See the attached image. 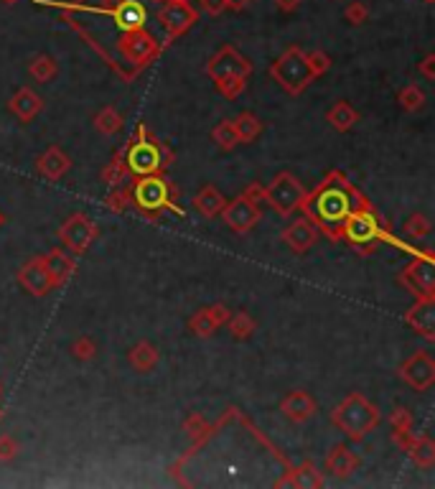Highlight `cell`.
<instances>
[{"label": "cell", "mask_w": 435, "mask_h": 489, "mask_svg": "<svg viewBox=\"0 0 435 489\" xmlns=\"http://www.w3.org/2000/svg\"><path fill=\"white\" fill-rule=\"evenodd\" d=\"M372 204L356 186L347 178L344 171H328L323 181L313 191H306L301 202L303 217L318 227L331 240H341V224L354 209Z\"/></svg>", "instance_id": "1"}, {"label": "cell", "mask_w": 435, "mask_h": 489, "mask_svg": "<svg viewBox=\"0 0 435 489\" xmlns=\"http://www.w3.org/2000/svg\"><path fill=\"white\" fill-rule=\"evenodd\" d=\"M341 240H347L352 245V250H356L359 255H372L382 242L398 245L400 250H410L405 242H400L387 229V224L382 222V217L377 214V209H374L372 204L354 209L344 219V224H341Z\"/></svg>", "instance_id": "2"}, {"label": "cell", "mask_w": 435, "mask_h": 489, "mask_svg": "<svg viewBox=\"0 0 435 489\" xmlns=\"http://www.w3.org/2000/svg\"><path fill=\"white\" fill-rule=\"evenodd\" d=\"M125 166L130 176H148V173H163L173 163V151L163 146L156 135L148 130L145 122L138 125V133L133 140L125 143Z\"/></svg>", "instance_id": "3"}, {"label": "cell", "mask_w": 435, "mask_h": 489, "mask_svg": "<svg viewBox=\"0 0 435 489\" xmlns=\"http://www.w3.org/2000/svg\"><path fill=\"white\" fill-rule=\"evenodd\" d=\"M331 423L339 428L349 441H364L382 423V413L374 403H369L361 393H349L339 405L331 410Z\"/></svg>", "instance_id": "4"}, {"label": "cell", "mask_w": 435, "mask_h": 489, "mask_svg": "<svg viewBox=\"0 0 435 489\" xmlns=\"http://www.w3.org/2000/svg\"><path fill=\"white\" fill-rule=\"evenodd\" d=\"M173 199H176V189H173L168 178H163V173L135 176V181L130 184V207H135L140 214L151 217V219H156L166 209H173L176 214H181Z\"/></svg>", "instance_id": "5"}, {"label": "cell", "mask_w": 435, "mask_h": 489, "mask_svg": "<svg viewBox=\"0 0 435 489\" xmlns=\"http://www.w3.org/2000/svg\"><path fill=\"white\" fill-rule=\"evenodd\" d=\"M267 74H270L272 82L278 84L285 95H290V97H301L303 92L315 82L313 71H311V67H308V59H306V51H303L301 46H288V49L270 64Z\"/></svg>", "instance_id": "6"}, {"label": "cell", "mask_w": 435, "mask_h": 489, "mask_svg": "<svg viewBox=\"0 0 435 489\" xmlns=\"http://www.w3.org/2000/svg\"><path fill=\"white\" fill-rule=\"evenodd\" d=\"M306 191L308 189L301 184V178L293 176L290 171H280L278 176L265 186L262 202H267L283 219H288V217H293V212L301 209V202H303V197H306Z\"/></svg>", "instance_id": "7"}, {"label": "cell", "mask_w": 435, "mask_h": 489, "mask_svg": "<svg viewBox=\"0 0 435 489\" xmlns=\"http://www.w3.org/2000/svg\"><path fill=\"white\" fill-rule=\"evenodd\" d=\"M398 283L405 288V291L410 293V296H415V299H435L433 253H430V250H425V253L415 255V260L400 270Z\"/></svg>", "instance_id": "8"}, {"label": "cell", "mask_w": 435, "mask_h": 489, "mask_svg": "<svg viewBox=\"0 0 435 489\" xmlns=\"http://www.w3.org/2000/svg\"><path fill=\"white\" fill-rule=\"evenodd\" d=\"M117 54L125 64L133 67H148L161 57V44L151 31L145 28H135V31H125L117 41Z\"/></svg>", "instance_id": "9"}, {"label": "cell", "mask_w": 435, "mask_h": 489, "mask_svg": "<svg viewBox=\"0 0 435 489\" xmlns=\"http://www.w3.org/2000/svg\"><path fill=\"white\" fill-rule=\"evenodd\" d=\"M250 74H253V64L234 46H221L207 62V76L214 84L227 82V79H250Z\"/></svg>", "instance_id": "10"}, {"label": "cell", "mask_w": 435, "mask_h": 489, "mask_svg": "<svg viewBox=\"0 0 435 489\" xmlns=\"http://www.w3.org/2000/svg\"><path fill=\"white\" fill-rule=\"evenodd\" d=\"M100 235V227H97L95 219H89L87 214L76 212L69 219H64V224L59 227L57 237L62 242V248H66L71 255H82L89 250V245L97 240Z\"/></svg>", "instance_id": "11"}, {"label": "cell", "mask_w": 435, "mask_h": 489, "mask_svg": "<svg viewBox=\"0 0 435 489\" xmlns=\"http://www.w3.org/2000/svg\"><path fill=\"white\" fill-rule=\"evenodd\" d=\"M221 219L232 229L234 235H247L250 229L257 227V222L262 219V207H260V199L250 197L242 191L240 197H234L232 202L224 204L221 209Z\"/></svg>", "instance_id": "12"}, {"label": "cell", "mask_w": 435, "mask_h": 489, "mask_svg": "<svg viewBox=\"0 0 435 489\" xmlns=\"http://www.w3.org/2000/svg\"><path fill=\"white\" fill-rule=\"evenodd\" d=\"M156 18L166 31V38L173 41V38L189 31L191 25L199 23V11L191 6L189 0H163V8L158 11Z\"/></svg>", "instance_id": "13"}, {"label": "cell", "mask_w": 435, "mask_h": 489, "mask_svg": "<svg viewBox=\"0 0 435 489\" xmlns=\"http://www.w3.org/2000/svg\"><path fill=\"white\" fill-rule=\"evenodd\" d=\"M400 380L415 393H425L435 385V359L425 350L415 352L400 364Z\"/></svg>", "instance_id": "14"}, {"label": "cell", "mask_w": 435, "mask_h": 489, "mask_svg": "<svg viewBox=\"0 0 435 489\" xmlns=\"http://www.w3.org/2000/svg\"><path fill=\"white\" fill-rule=\"evenodd\" d=\"M16 280H18V286L23 288L28 296H33V299H44V296H49V293L54 291V283H51L49 270H46L41 255H36L31 260H25L23 265L18 267Z\"/></svg>", "instance_id": "15"}, {"label": "cell", "mask_w": 435, "mask_h": 489, "mask_svg": "<svg viewBox=\"0 0 435 489\" xmlns=\"http://www.w3.org/2000/svg\"><path fill=\"white\" fill-rule=\"evenodd\" d=\"M318 235H321V232H318V227L311 222L308 217H298V219H293V222L280 232V240H283V245L290 253L306 255L315 245Z\"/></svg>", "instance_id": "16"}, {"label": "cell", "mask_w": 435, "mask_h": 489, "mask_svg": "<svg viewBox=\"0 0 435 489\" xmlns=\"http://www.w3.org/2000/svg\"><path fill=\"white\" fill-rule=\"evenodd\" d=\"M229 316H232V309H227L224 304L207 306V309H199V311L189 318L186 329H189V334H194V337L209 339L219 326L227 324Z\"/></svg>", "instance_id": "17"}, {"label": "cell", "mask_w": 435, "mask_h": 489, "mask_svg": "<svg viewBox=\"0 0 435 489\" xmlns=\"http://www.w3.org/2000/svg\"><path fill=\"white\" fill-rule=\"evenodd\" d=\"M405 324L425 342H435V299H415V304L405 311Z\"/></svg>", "instance_id": "18"}, {"label": "cell", "mask_w": 435, "mask_h": 489, "mask_svg": "<svg viewBox=\"0 0 435 489\" xmlns=\"http://www.w3.org/2000/svg\"><path fill=\"white\" fill-rule=\"evenodd\" d=\"M280 413L290 423H308L318 413V401H315L308 390H290L283 401H280Z\"/></svg>", "instance_id": "19"}, {"label": "cell", "mask_w": 435, "mask_h": 489, "mask_svg": "<svg viewBox=\"0 0 435 489\" xmlns=\"http://www.w3.org/2000/svg\"><path fill=\"white\" fill-rule=\"evenodd\" d=\"M100 11L110 13L115 25H117L122 33L135 31V28H145V18H148L143 3H138V0H117V3H112V6H108V8H100Z\"/></svg>", "instance_id": "20"}, {"label": "cell", "mask_w": 435, "mask_h": 489, "mask_svg": "<svg viewBox=\"0 0 435 489\" xmlns=\"http://www.w3.org/2000/svg\"><path fill=\"white\" fill-rule=\"evenodd\" d=\"M41 258H44V265H46V270H49V278H51V283H54V288L66 286L76 270L74 255L64 248H54L46 255H41Z\"/></svg>", "instance_id": "21"}, {"label": "cell", "mask_w": 435, "mask_h": 489, "mask_svg": "<svg viewBox=\"0 0 435 489\" xmlns=\"http://www.w3.org/2000/svg\"><path fill=\"white\" fill-rule=\"evenodd\" d=\"M328 474H334L336 479H349L354 471L361 466V459L349 449L347 444H334L328 449L326 459H323Z\"/></svg>", "instance_id": "22"}, {"label": "cell", "mask_w": 435, "mask_h": 489, "mask_svg": "<svg viewBox=\"0 0 435 489\" xmlns=\"http://www.w3.org/2000/svg\"><path fill=\"white\" fill-rule=\"evenodd\" d=\"M33 168H36L38 176L49 178V181H59V178H64L66 173H69L71 159H69V156H66V153H64L59 146H49V148H46V151L36 159Z\"/></svg>", "instance_id": "23"}, {"label": "cell", "mask_w": 435, "mask_h": 489, "mask_svg": "<svg viewBox=\"0 0 435 489\" xmlns=\"http://www.w3.org/2000/svg\"><path fill=\"white\" fill-rule=\"evenodd\" d=\"M8 110H11L21 122H31L36 120L41 110H44V100L38 92H33L31 87H21L16 89V95L8 100Z\"/></svg>", "instance_id": "24"}, {"label": "cell", "mask_w": 435, "mask_h": 489, "mask_svg": "<svg viewBox=\"0 0 435 489\" xmlns=\"http://www.w3.org/2000/svg\"><path fill=\"white\" fill-rule=\"evenodd\" d=\"M127 362H130V367H133L135 372L148 375V372H153V369L158 367V362H161V350H158L153 342H148V339H140V342L133 344L130 352H127Z\"/></svg>", "instance_id": "25"}, {"label": "cell", "mask_w": 435, "mask_h": 489, "mask_svg": "<svg viewBox=\"0 0 435 489\" xmlns=\"http://www.w3.org/2000/svg\"><path fill=\"white\" fill-rule=\"evenodd\" d=\"M224 204H227V199H224V194H221L216 186L211 184H204L202 189L196 191L194 197V209L199 212L202 217H207V219H214V217L221 214V209H224Z\"/></svg>", "instance_id": "26"}, {"label": "cell", "mask_w": 435, "mask_h": 489, "mask_svg": "<svg viewBox=\"0 0 435 489\" xmlns=\"http://www.w3.org/2000/svg\"><path fill=\"white\" fill-rule=\"evenodd\" d=\"M326 122L334 127L336 133H349V130H352V127L359 122V110L354 108L352 102L339 100V102H334V105L328 108Z\"/></svg>", "instance_id": "27"}, {"label": "cell", "mask_w": 435, "mask_h": 489, "mask_svg": "<svg viewBox=\"0 0 435 489\" xmlns=\"http://www.w3.org/2000/svg\"><path fill=\"white\" fill-rule=\"evenodd\" d=\"M285 484H290V487H301V489H321L323 484H326V479H323L321 471L315 469V464L303 461L301 466H296V469L290 471L288 479H280L278 487H285Z\"/></svg>", "instance_id": "28"}, {"label": "cell", "mask_w": 435, "mask_h": 489, "mask_svg": "<svg viewBox=\"0 0 435 489\" xmlns=\"http://www.w3.org/2000/svg\"><path fill=\"white\" fill-rule=\"evenodd\" d=\"M402 451H407V456L412 459V464L420 466V469L435 466V441L430 436H425V433L423 436H412Z\"/></svg>", "instance_id": "29"}, {"label": "cell", "mask_w": 435, "mask_h": 489, "mask_svg": "<svg viewBox=\"0 0 435 489\" xmlns=\"http://www.w3.org/2000/svg\"><path fill=\"white\" fill-rule=\"evenodd\" d=\"M390 426H392V441H395L400 449H405L407 441L415 436V431H412V413L405 405H398L390 413Z\"/></svg>", "instance_id": "30"}, {"label": "cell", "mask_w": 435, "mask_h": 489, "mask_svg": "<svg viewBox=\"0 0 435 489\" xmlns=\"http://www.w3.org/2000/svg\"><path fill=\"white\" fill-rule=\"evenodd\" d=\"M130 176L127 173V166H125V151H115L112 153V159L105 163V168H102V173H100V181L108 189H115V186H120V184H125V178Z\"/></svg>", "instance_id": "31"}, {"label": "cell", "mask_w": 435, "mask_h": 489, "mask_svg": "<svg viewBox=\"0 0 435 489\" xmlns=\"http://www.w3.org/2000/svg\"><path fill=\"white\" fill-rule=\"evenodd\" d=\"M232 122H234V130H237L240 143H253V140H257L260 135H262V120H260L257 115L250 113V110L240 113Z\"/></svg>", "instance_id": "32"}, {"label": "cell", "mask_w": 435, "mask_h": 489, "mask_svg": "<svg viewBox=\"0 0 435 489\" xmlns=\"http://www.w3.org/2000/svg\"><path fill=\"white\" fill-rule=\"evenodd\" d=\"M28 74L36 79V82L41 84H49L57 79L59 74V64L54 57H49V54H38V57H33L31 62H28Z\"/></svg>", "instance_id": "33"}, {"label": "cell", "mask_w": 435, "mask_h": 489, "mask_svg": "<svg viewBox=\"0 0 435 489\" xmlns=\"http://www.w3.org/2000/svg\"><path fill=\"white\" fill-rule=\"evenodd\" d=\"M95 127L97 133L102 135H117L125 127V117L120 115V110L112 108V105H108V108H102L100 113L95 115Z\"/></svg>", "instance_id": "34"}, {"label": "cell", "mask_w": 435, "mask_h": 489, "mask_svg": "<svg viewBox=\"0 0 435 489\" xmlns=\"http://www.w3.org/2000/svg\"><path fill=\"white\" fill-rule=\"evenodd\" d=\"M224 326H227L229 337H232L234 342H247V339L255 334V329H257V321H255L247 311H237L229 316V321Z\"/></svg>", "instance_id": "35"}, {"label": "cell", "mask_w": 435, "mask_h": 489, "mask_svg": "<svg viewBox=\"0 0 435 489\" xmlns=\"http://www.w3.org/2000/svg\"><path fill=\"white\" fill-rule=\"evenodd\" d=\"M425 102H428V97L417 84H405L398 92V105L405 113H420L425 108Z\"/></svg>", "instance_id": "36"}, {"label": "cell", "mask_w": 435, "mask_h": 489, "mask_svg": "<svg viewBox=\"0 0 435 489\" xmlns=\"http://www.w3.org/2000/svg\"><path fill=\"white\" fill-rule=\"evenodd\" d=\"M211 140H214L216 146L221 148V151H232V148L240 146V138H237V130H234V122L229 120H219L214 125V130H211Z\"/></svg>", "instance_id": "37"}, {"label": "cell", "mask_w": 435, "mask_h": 489, "mask_svg": "<svg viewBox=\"0 0 435 489\" xmlns=\"http://www.w3.org/2000/svg\"><path fill=\"white\" fill-rule=\"evenodd\" d=\"M105 207H108L112 214H122L130 207V184H120L110 189V194L105 197Z\"/></svg>", "instance_id": "38"}, {"label": "cell", "mask_w": 435, "mask_h": 489, "mask_svg": "<svg viewBox=\"0 0 435 489\" xmlns=\"http://www.w3.org/2000/svg\"><path fill=\"white\" fill-rule=\"evenodd\" d=\"M402 227H405V232H407L410 237H415V240L428 237L430 232H433V222H430V217L423 214V212H415V214L407 217Z\"/></svg>", "instance_id": "39"}, {"label": "cell", "mask_w": 435, "mask_h": 489, "mask_svg": "<svg viewBox=\"0 0 435 489\" xmlns=\"http://www.w3.org/2000/svg\"><path fill=\"white\" fill-rule=\"evenodd\" d=\"M69 352L74 359H79V362H89V359H95L97 357V342L89 337V334H82V337H76L74 342H71Z\"/></svg>", "instance_id": "40"}, {"label": "cell", "mask_w": 435, "mask_h": 489, "mask_svg": "<svg viewBox=\"0 0 435 489\" xmlns=\"http://www.w3.org/2000/svg\"><path fill=\"white\" fill-rule=\"evenodd\" d=\"M183 431H186V436H189V439L194 441L196 446H199V444H202V441L209 436V431H211V428L207 426V420H204V415L194 413L191 418H186V423H183Z\"/></svg>", "instance_id": "41"}, {"label": "cell", "mask_w": 435, "mask_h": 489, "mask_svg": "<svg viewBox=\"0 0 435 489\" xmlns=\"http://www.w3.org/2000/svg\"><path fill=\"white\" fill-rule=\"evenodd\" d=\"M306 59H308V67H311V71H313L315 79H318V76H323L328 69H331V57H328L326 51H321V49L306 51Z\"/></svg>", "instance_id": "42"}, {"label": "cell", "mask_w": 435, "mask_h": 489, "mask_svg": "<svg viewBox=\"0 0 435 489\" xmlns=\"http://www.w3.org/2000/svg\"><path fill=\"white\" fill-rule=\"evenodd\" d=\"M344 18L352 25H361L369 18V8H366L364 3H359V0H354V3H349V6L344 8Z\"/></svg>", "instance_id": "43"}, {"label": "cell", "mask_w": 435, "mask_h": 489, "mask_svg": "<svg viewBox=\"0 0 435 489\" xmlns=\"http://www.w3.org/2000/svg\"><path fill=\"white\" fill-rule=\"evenodd\" d=\"M216 92H219L224 100H237V97L245 92L247 87V79H227V82H221V84H214Z\"/></svg>", "instance_id": "44"}, {"label": "cell", "mask_w": 435, "mask_h": 489, "mask_svg": "<svg viewBox=\"0 0 435 489\" xmlns=\"http://www.w3.org/2000/svg\"><path fill=\"white\" fill-rule=\"evenodd\" d=\"M18 456V441L11 433H0V464H8Z\"/></svg>", "instance_id": "45"}, {"label": "cell", "mask_w": 435, "mask_h": 489, "mask_svg": "<svg viewBox=\"0 0 435 489\" xmlns=\"http://www.w3.org/2000/svg\"><path fill=\"white\" fill-rule=\"evenodd\" d=\"M202 11L209 13V16H221L227 11V3L224 0H202Z\"/></svg>", "instance_id": "46"}, {"label": "cell", "mask_w": 435, "mask_h": 489, "mask_svg": "<svg viewBox=\"0 0 435 489\" xmlns=\"http://www.w3.org/2000/svg\"><path fill=\"white\" fill-rule=\"evenodd\" d=\"M420 71H423V76L428 79V82H433L435 79V54H428V57L420 62Z\"/></svg>", "instance_id": "47"}, {"label": "cell", "mask_w": 435, "mask_h": 489, "mask_svg": "<svg viewBox=\"0 0 435 489\" xmlns=\"http://www.w3.org/2000/svg\"><path fill=\"white\" fill-rule=\"evenodd\" d=\"M224 3H227V11L240 13V11H245L247 6H253L255 0H224Z\"/></svg>", "instance_id": "48"}, {"label": "cell", "mask_w": 435, "mask_h": 489, "mask_svg": "<svg viewBox=\"0 0 435 489\" xmlns=\"http://www.w3.org/2000/svg\"><path fill=\"white\" fill-rule=\"evenodd\" d=\"M278 3V8L283 13H293V11H298V6H301V0H275Z\"/></svg>", "instance_id": "49"}, {"label": "cell", "mask_w": 435, "mask_h": 489, "mask_svg": "<svg viewBox=\"0 0 435 489\" xmlns=\"http://www.w3.org/2000/svg\"><path fill=\"white\" fill-rule=\"evenodd\" d=\"M0 3H6V6H16L18 0H0Z\"/></svg>", "instance_id": "50"}, {"label": "cell", "mask_w": 435, "mask_h": 489, "mask_svg": "<svg viewBox=\"0 0 435 489\" xmlns=\"http://www.w3.org/2000/svg\"><path fill=\"white\" fill-rule=\"evenodd\" d=\"M423 3H428V6H433V3H435V0H423Z\"/></svg>", "instance_id": "51"}, {"label": "cell", "mask_w": 435, "mask_h": 489, "mask_svg": "<svg viewBox=\"0 0 435 489\" xmlns=\"http://www.w3.org/2000/svg\"><path fill=\"white\" fill-rule=\"evenodd\" d=\"M0 227H3V212H0Z\"/></svg>", "instance_id": "52"}, {"label": "cell", "mask_w": 435, "mask_h": 489, "mask_svg": "<svg viewBox=\"0 0 435 489\" xmlns=\"http://www.w3.org/2000/svg\"><path fill=\"white\" fill-rule=\"evenodd\" d=\"M0 420H3V408H0Z\"/></svg>", "instance_id": "53"}, {"label": "cell", "mask_w": 435, "mask_h": 489, "mask_svg": "<svg viewBox=\"0 0 435 489\" xmlns=\"http://www.w3.org/2000/svg\"><path fill=\"white\" fill-rule=\"evenodd\" d=\"M0 395H3V385H0Z\"/></svg>", "instance_id": "54"}]
</instances>
